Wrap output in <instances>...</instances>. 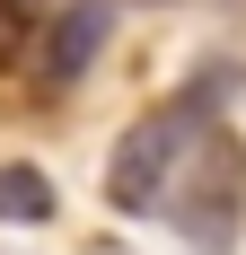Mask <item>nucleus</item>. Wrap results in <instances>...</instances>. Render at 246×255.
Here are the masks:
<instances>
[{
  "instance_id": "1",
  "label": "nucleus",
  "mask_w": 246,
  "mask_h": 255,
  "mask_svg": "<svg viewBox=\"0 0 246 255\" xmlns=\"http://www.w3.org/2000/svg\"><path fill=\"white\" fill-rule=\"evenodd\" d=\"M220 88H229V71H211L194 97L149 106L141 124L115 141V158H106V203H115V211H158V185H167L176 167H185V150L211 132V106H220Z\"/></svg>"
},
{
  "instance_id": "2",
  "label": "nucleus",
  "mask_w": 246,
  "mask_h": 255,
  "mask_svg": "<svg viewBox=\"0 0 246 255\" xmlns=\"http://www.w3.org/2000/svg\"><path fill=\"white\" fill-rule=\"evenodd\" d=\"M158 203H167V220H176L185 247L229 255L238 247V220H246V141L211 124L194 150H185V167L158 185Z\"/></svg>"
},
{
  "instance_id": "3",
  "label": "nucleus",
  "mask_w": 246,
  "mask_h": 255,
  "mask_svg": "<svg viewBox=\"0 0 246 255\" xmlns=\"http://www.w3.org/2000/svg\"><path fill=\"white\" fill-rule=\"evenodd\" d=\"M106 35H115V0H71L62 26H53V44H44V79H53V88H71V79L106 53Z\"/></svg>"
},
{
  "instance_id": "4",
  "label": "nucleus",
  "mask_w": 246,
  "mask_h": 255,
  "mask_svg": "<svg viewBox=\"0 0 246 255\" xmlns=\"http://www.w3.org/2000/svg\"><path fill=\"white\" fill-rule=\"evenodd\" d=\"M0 220H9V229L53 220V176L44 167H0Z\"/></svg>"
}]
</instances>
